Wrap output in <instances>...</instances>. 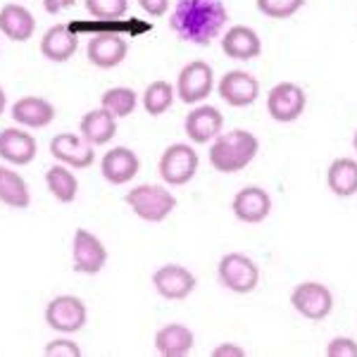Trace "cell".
<instances>
[{"label": "cell", "instance_id": "cell-1", "mask_svg": "<svg viewBox=\"0 0 357 357\" xmlns=\"http://www.w3.org/2000/svg\"><path fill=\"white\" fill-rule=\"evenodd\" d=\"M229 13L222 0H176L169 26L181 41L210 45L227 26Z\"/></svg>", "mask_w": 357, "mask_h": 357}, {"label": "cell", "instance_id": "cell-2", "mask_svg": "<svg viewBox=\"0 0 357 357\" xmlns=\"http://www.w3.org/2000/svg\"><path fill=\"white\" fill-rule=\"evenodd\" d=\"M260 153V141L245 129H234L220 134L210 146V165L222 174L243 172Z\"/></svg>", "mask_w": 357, "mask_h": 357}, {"label": "cell", "instance_id": "cell-3", "mask_svg": "<svg viewBox=\"0 0 357 357\" xmlns=\"http://www.w3.org/2000/svg\"><path fill=\"white\" fill-rule=\"evenodd\" d=\"M124 200L134 210L136 217L153 224L165 222L176 207L174 193L167 191L165 186H158V183H141V186L131 188Z\"/></svg>", "mask_w": 357, "mask_h": 357}, {"label": "cell", "instance_id": "cell-4", "mask_svg": "<svg viewBox=\"0 0 357 357\" xmlns=\"http://www.w3.org/2000/svg\"><path fill=\"white\" fill-rule=\"evenodd\" d=\"M217 276H220V284L227 291L245 296V293L255 291L257 284H260V267L243 252H229L220 260Z\"/></svg>", "mask_w": 357, "mask_h": 357}, {"label": "cell", "instance_id": "cell-5", "mask_svg": "<svg viewBox=\"0 0 357 357\" xmlns=\"http://www.w3.org/2000/svg\"><path fill=\"white\" fill-rule=\"evenodd\" d=\"M198 167L200 158L193 146H188V143H172L162 153V158H160L158 172L162 176V181L169 183V186H186L198 174Z\"/></svg>", "mask_w": 357, "mask_h": 357}, {"label": "cell", "instance_id": "cell-6", "mask_svg": "<svg viewBox=\"0 0 357 357\" xmlns=\"http://www.w3.org/2000/svg\"><path fill=\"white\" fill-rule=\"evenodd\" d=\"M212 89H215V72L203 60H193L178 72L174 91L178 100L186 105H198L205 98H210Z\"/></svg>", "mask_w": 357, "mask_h": 357}, {"label": "cell", "instance_id": "cell-7", "mask_svg": "<svg viewBox=\"0 0 357 357\" xmlns=\"http://www.w3.org/2000/svg\"><path fill=\"white\" fill-rule=\"evenodd\" d=\"M291 305L298 314L310 321H321L331 314L333 296L319 281H303L291 293Z\"/></svg>", "mask_w": 357, "mask_h": 357}, {"label": "cell", "instance_id": "cell-8", "mask_svg": "<svg viewBox=\"0 0 357 357\" xmlns=\"http://www.w3.org/2000/svg\"><path fill=\"white\" fill-rule=\"evenodd\" d=\"M89 312L82 298L77 296H57L45 305V324L60 333H77L84 329Z\"/></svg>", "mask_w": 357, "mask_h": 357}, {"label": "cell", "instance_id": "cell-9", "mask_svg": "<svg viewBox=\"0 0 357 357\" xmlns=\"http://www.w3.org/2000/svg\"><path fill=\"white\" fill-rule=\"evenodd\" d=\"M307 105V96L298 84L281 82L276 84L267 96V112L274 122L279 124H291L305 112Z\"/></svg>", "mask_w": 357, "mask_h": 357}, {"label": "cell", "instance_id": "cell-10", "mask_svg": "<svg viewBox=\"0 0 357 357\" xmlns=\"http://www.w3.org/2000/svg\"><path fill=\"white\" fill-rule=\"evenodd\" d=\"M72 260L74 272L89 276L100 274L107 262V248L96 234L86 231V229H77L72 241Z\"/></svg>", "mask_w": 357, "mask_h": 357}, {"label": "cell", "instance_id": "cell-11", "mask_svg": "<svg viewBox=\"0 0 357 357\" xmlns=\"http://www.w3.org/2000/svg\"><path fill=\"white\" fill-rule=\"evenodd\" d=\"M217 93L227 105L231 107H248L257 100L260 96V82L252 77L250 72H243V69H231L220 79L217 84Z\"/></svg>", "mask_w": 357, "mask_h": 357}, {"label": "cell", "instance_id": "cell-12", "mask_svg": "<svg viewBox=\"0 0 357 357\" xmlns=\"http://www.w3.org/2000/svg\"><path fill=\"white\" fill-rule=\"evenodd\" d=\"M153 286L167 301H186L198 286V279L181 264H165L153 274Z\"/></svg>", "mask_w": 357, "mask_h": 357}, {"label": "cell", "instance_id": "cell-13", "mask_svg": "<svg viewBox=\"0 0 357 357\" xmlns=\"http://www.w3.org/2000/svg\"><path fill=\"white\" fill-rule=\"evenodd\" d=\"M234 217L243 224H260L272 215V195L260 186H245L231 200Z\"/></svg>", "mask_w": 357, "mask_h": 357}, {"label": "cell", "instance_id": "cell-14", "mask_svg": "<svg viewBox=\"0 0 357 357\" xmlns=\"http://www.w3.org/2000/svg\"><path fill=\"white\" fill-rule=\"evenodd\" d=\"M50 155L60 165H67L72 169H86L96 162L93 146L77 134H57L50 141Z\"/></svg>", "mask_w": 357, "mask_h": 357}, {"label": "cell", "instance_id": "cell-15", "mask_svg": "<svg viewBox=\"0 0 357 357\" xmlns=\"http://www.w3.org/2000/svg\"><path fill=\"white\" fill-rule=\"evenodd\" d=\"M126 53H129V45L119 33H96L86 45V55H89L91 65L100 69H112L122 65L126 60Z\"/></svg>", "mask_w": 357, "mask_h": 357}, {"label": "cell", "instance_id": "cell-16", "mask_svg": "<svg viewBox=\"0 0 357 357\" xmlns=\"http://www.w3.org/2000/svg\"><path fill=\"white\" fill-rule=\"evenodd\" d=\"M222 126H224V117L215 105L193 107V110L186 114V122H183L186 136L191 138L193 143H198V146L200 143L215 141V138L222 134Z\"/></svg>", "mask_w": 357, "mask_h": 357}, {"label": "cell", "instance_id": "cell-17", "mask_svg": "<svg viewBox=\"0 0 357 357\" xmlns=\"http://www.w3.org/2000/svg\"><path fill=\"white\" fill-rule=\"evenodd\" d=\"M36 153H38L36 138L31 134H26L24 129L10 126V129L0 131V158L8 165H15V167L29 165V162H33Z\"/></svg>", "mask_w": 357, "mask_h": 357}, {"label": "cell", "instance_id": "cell-18", "mask_svg": "<svg viewBox=\"0 0 357 357\" xmlns=\"http://www.w3.org/2000/svg\"><path fill=\"white\" fill-rule=\"evenodd\" d=\"M222 53L231 60H255L262 53V38L255 29L245 24H236L222 36Z\"/></svg>", "mask_w": 357, "mask_h": 357}, {"label": "cell", "instance_id": "cell-19", "mask_svg": "<svg viewBox=\"0 0 357 357\" xmlns=\"http://www.w3.org/2000/svg\"><path fill=\"white\" fill-rule=\"evenodd\" d=\"M138 169H141V160H138V155L131 151V148L117 146L102 155L100 172L107 181L114 183V186L129 183L131 178L138 174Z\"/></svg>", "mask_w": 357, "mask_h": 357}, {"label": "cell", "instance_id": "cell-20", "mask_svg": "<svg viewBox=\"0 0 357 357\" xmlns=\"http://www.w3.org/2000/svg\"><path fill=\"white\" fill-rule=\"evenodd\" d=\"M13 119L26 129H43L55 119V107L41 96H24L13 105Z\"/></svg>", "mask_w": 357, "mask_h": 357}, {"label": "cell", "instance_id": "cell-21", "mask_svg": "<svg viewBox=\"0 0 357 357\" xmlns=\"http://www.w3.org/2000/svg\"><path fill=\"white\" fill-rule=\"evenodd\" d=\"M79 48V38L67 24H55L43 33L41 53L50 62H67L72 60Z\"/></svg>", "mask_w": 357, "mask_h": 357}, {"label": "cell", "instance_id": "cell-22", "mask_svg": "<svg viewBox=\"0 0 357 357\" xmlns=\"http://www.w3.org/2000/svg\"><path fill=\"white\" fill-rule=\"evenodd\" d=\"M0 31L15 43L29 41L36 31V20L24 5L10 3L0 10Z\"/></svg>", "mask_w": 357, "mask_h": 357}, {"label": "cell", "instance_id": "cell-23", "mask_svg": "<svg viewBox=\"0 0 357 357\" xmlns=\"http://www.w3.org/2000/svg\"><path fill=\"white\" fill-rule=\"evenodd\" d=\"M79 129H82V138L89 141L91 146H105L117 134V117L107 112L105 107H96V110L84 114Z\"/></svg>", "mask_w": 357, "mask_h": 357}, {"label": "cell", "instance_id": "cell-24", "mask_svg": "<svg viewBox=\"0 0 357 357\" xmlns=\"http://www.w3.org/2000/svg\"><path fill=\"white\" fill-rule=\"evenodd\" d=\"M195 336L183 324H167L155 333V350L165 357H186L193 350Z\"/></svg>", "mask_w": 357, "mask_h": 357}, {"label": "cell", "instance_id": "cell-25", "mask_svg": "<svg viewBox=\"0 0 357 357\" xmlns=\"http://www.w3.org/2000/svg\"><path fill=\"white\" fill-rule=\"evenodd\" d=\"M326 186L338 198H350L357 193V162L350 158L333 160L326 169Z\"/></svg>", "mask_w": 357, "mask_h": 357}, {"label": "cell", "instance_id": "cell-26", "mask_svg": "<svg viewBox=\"0 0 357 357\" xmlns=\"http://www.w3.org/2000/svg\"><path fill=\"white\" fill-rule=\"evenodd\" d=\"M0 203L13 207V210H26L31 203L24 176L5 165H0Z\"/></svg>", "mask_w": 357, "mask_h": 357}, {"label": "cell", "instance_id": "cell-27", "mask_svg": "<svg viewBox=\"0 0 357 357\" xmlns=\"http://www.w3.org/2000/svg\"><path fill=\"white\" fill-rule=\"evenodd\" d=\"M45 186L53 193L60 203H74L79 193V181L72 172L67 169V165H53L45 172Z\"/></svg>", "mask_w": 357, "mask_h": 357}, {"label": "cell", "instance_id": "cell-28", "mask_svg": "<svg viewBox=\"0 0 357 357\" xmlns=\"http://www.w3.org/2000/svg\"><path fill=\"white\" fill-rule=\"evenodd\" d=\"M100 107H105L117 119H124L138 107V93L129 86H112L100 96Z\"/></svg>", "mask_w": 357, "mask_h": 357}, {"label": "cell", "instance_id": "cell-29", "mask_svg": "<svg viewBox=\"0 0 357 357\" xmlns=\"http://www.w3.org/2000/svg\"><path fill=\"white\" fill-rule=\"evenodd\" d=\"M174 84L169 82H153L148 84V89L143 91V110H146L151 117H160L174 105Z\"/></svg>", "mask_w": 357, "mask_h": 357}, {"label": "cell", "instance_id": "cell-30", "mask_svg": "<svg viewBox=\"0 0 357 357\" xmlns=\"http://www.w3.org/2000/svg\"><path fill=\"white\" fill-rule=\"evenodd\" d=\"M257 10L269 20H289L305 5V0H255Z\"/></svg>", "mask_w": 357, "mask_h": 357}, {"label": "cell", "instance_id": "cell-31", "mask_svg": "<svg viewBox=\"0 0 357 357\" xmlns=\"http://www.w3.org/2000/svg\"><path fill=\"white\" fill-rule=\"evenodd\" d=\"M84 5L96 20H119L129 8L126 0H84Z\"/></svg>", "mask_w": 357, "mask_h": 357}, {"label": "cell", "instance_id": "cell-32", "mask_svg": "<svg viewBox=\"0 0 357 357\" xmlns=\"http://www.w3.org/2000/svg\"><path fill=\"white\" fill-rule=\"evenodd\" d=\"M329 357H357V341L350 336H336L326 345Z\"/></svg>", "mask_w": 357, "mask_h": 357}, {"label": "cell", "instance_id": "cell-33", "mask_svg": "<svg viewBox=\"0 0 357 357\" xmlns=\"http://www.w3.org/2000/svg\"><path fill=\"white\" fill-rule=\"evenodd\" d=\"M43 355L48 357H82V348L74 341H65V338H57L45 345Z\"/></svg>", "mask_w": 357, "mask_h": 357}, {"label": "cell", "instance_id": "cell-34", "mask_svg": "<svg viewBox=\"0 0 357 357\" xmlns=\"http://www.w3.org/2000/svg\"><path fill=\"white\" fill-rule=\"evenodd\" d=\"M141 10L151 17H162L169 10V0H138Z\"/></svg>", "mask_w": 357, "mask_h": 357}, {"label": "cell", "instance_id": "cell-35", "mask_svg": "<svg viewBox=\"0 0 357 357\" xmlns=\"http://www.w3.org/2000/svg\"><path fill=\"white\" fill-rule=\"evenodd\" d=\"M210 355L212 357H243L245 350L238 348L236 343H222V345H217V348L212 350Z\"/></svg>", "mask_w": 357, "mask_h": 357}, {"label": "cell", "instance_id": "cell-36", "mask_svg": "<svg viewBox=\"0 0 357 357\" xmlns=\"http://www.w3.org/2000/svg\"><path fill=\"white\" fill-rule=\"evenodd\" d=\"M74 5H77V0H43V10L48 15H60L65 10L74 8Z\"/></svg>", "mask_w": 357, "mask_h": 357}, {"label": "cell", "instance_id": "cell-37", "mask_svg": "<svg viewBox=\"0 0 357 357\" xmlns=\"http://www.w3.org/2000/svg\"><path fill=\"white\" fill-rule=\"evenodd\" d=\"M5 107H8V98H5V91L0 89V114L5 112Z\"/></svg>", "mask_w": 357, "mask_h": 357}, {"label": "cell", "instance_id": "cell-38", "mask_svg": "<svg viewBox=\"0 0 357 357\" xmlns=\"http://www.w3.org/2000/svg\"><path fill=\"white\" fill-rule=\"evenodd\" d=\"M353 148H355V153H357V131H355V136H353Z\"/></svg>", "mask_w": 357, "mask_h": 357}]
</instances>
